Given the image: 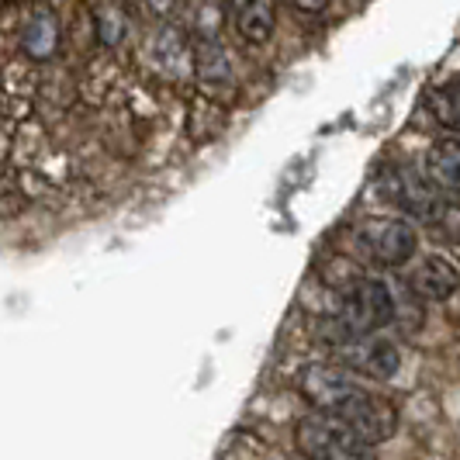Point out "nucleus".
I'll return each instance as SVG.
<instances>
[{"label":"nucleus","instance_id":"nucleus-1","mask_svg":"<svg viewBox=\"0 0 460 460\" xmlns=\"http://www.w3.org/2000/svg\"><path fill=\"white\" fill-rule=\"evenodd\" d=\"M394 319V298L385 280L377 277H353L340 295V312H336V325L343 332V340L353 336H370L377 329Z\"/></svg>","mask_w":460,"mask_h":460},{"label":"nucleus","instance_id":"nucleus-5","mask_svg":"<svg viewBox=\"0 0 460 460\" xmlns=\"http://www.w3.org/2000/svg\"><path fill=\"white\" fill-rule=\"evenodd\" d=\"M381 194L415 222H426L433 215V208L443 201L433 181L422 177L412 166H388L385 177H381Z\"/></svg>","mask_w":460,"mask_h":460},{"label":"nucleus","instance_id":"nucleus-8","mask_svg":"<svg viewBox=\"0 0 460 460\" xmlns=\"http://www.w3.org/2000/svg\"><path fill=\"white\" fill-rule=\"evenodd\" d=\"M460 288L457 267L443 256H426L415 263V270L409 274V291L426 301H447L454 298Z\"/></svg>","mask_w":460,"mask_h":460},{"label":"nucleus","instance_id":"nucleus-15","mask_svg":"<svg viewBox=\"0 0 460 460\" xmlns=\"http://www.w3.org/2000/svg\"><path fill=\"white\" fill-rule=\"evenodd\" d=\"M93 22H97V39H101V46L115 49L121 39H125V28H128V22H125V14H121V7L118 4H101L97 11H93Z\"/></svg>","mask_w":460,"mask_h":460},{"label":"nucleus","instance_id":"nucleus-16","mask_svg":"<svg viewBox=\"0 0 460 460\" xmlns=\"http://www.w3.org/2000/svg\"><path fill=\"white\" fill-rule=\"evenodd\" d=\"M298 11H305V14H319V11H325L329 7V0H291Z\"/></svg>","mask_w":460,"mask_h":460},{"label":"nucleus","instance_id":"nucleus-13","mask_svg":"<svg viewBox=\"0 0 460 460\" xmlns=\"http://www.w3.org/2000/svg\"><path fill=\"white\" fill-rule=\"evenodd\" d=\"M429 111L443 128L460 132V73L429 91Z\"/></svg>","mask_w":460,"mask_h":460},{"label":"nucleus","instance_id":"nucleus-2","mask_svg":"<svg viewBox=\"0 0 460 460\" xmlns=\"http://www.w3.org/2000/svg\"><path fill=\"white\" fill-rule=\"evenodd\" d=\"M298 450L305 460H377L374 447L329 415H308L298 422Z\"/></svg>","mask_w":460,"mask_h":460},{"label":"nucleus","instance_id":"nucleus-4","mask_svg":"<svg viewBox=\"0 0 460 460\" xmlns=\"http://www.w3.org/2000/svg\"><path fill=\"white\" fill-rule=\"evenodd\" d=\"M357 243L370 263L377 267H405L415 256L419 235H415L412 222L405 218H364L357 226Z\"/></svg>","mask_w":460,"mask_h":460},{"label":"nucleus","instance_id":"nucleus-7","mask_svg":"<svg viewBox=\"0 0 460 460\" xmlns=\"http://www.w3.org/2000/svg\"><path fill=\"white\" fill-rule=\"evenodd\" d=\"M298 388L315 412L329 415L346 394L357 388V381L346 370L332 367V364H305L298 374Z\"/></svg>","mask_w":460,"mask_h":460},{"label":"nucleus","instance_id":"nucleus-6","mask_svg":"<svg viewBox=\"0 0 460 460\" xmlns=\"http://www.w3.org/2000/svg\"><path fill=\"white\" fill-rule=\"evenodd\" d=\"M340 357H343L346 370L367 374V377H377V381H388V377H394L398 367H402L398 346L388 343V340H377L374 332H370V336L343 340V343H340Z\"/></svg>","mask_w":460,"mask_h":460},{"label":"nucleus","instance_id":"nucleus-10","mask_svg":"<svg viewBox=\"0 0 460 460\" xmlns=\"http://www.w3.org/2000/svg\"><path fill=\"white\" fill-rule=\"evenodd\" d=\"M194 73H198V84L215 91V87H229L232 84V66L229 56H226V46L218 35H208V39H198V49H194Z\"/></svg>","mask_w":460,"mask_h":460},{"label":"nucleus","instance_id":"nucleus-12","mask_svg":"<svg viewBox=\"0 0 460 460\" xmlns=\"http://www.w3.org/2000/svg\"><path fill=\"white\" fill-rule=\"evenodd\" d=\"M274 24H277L274 0H243L235 28H239V39L246 46H267L274 39Z\"/></svg>","mask_w":460,"mask_h":460},{"label":"nucleus","instance_id":"nucleus-14","mask_svg":"<svg viewBox=\"0 0 460 460\" xmlns=\"http://www.w3.org/2000/svg\"><path fill=\"white\" fill-rule=\"evenodd\" d=\"M422 226H429V232L437 235L439 243H447V246H460V205L457 201H447V198H443Z\"/></svg>","mask_w":460,"mask_h":460},{"label":"nucleus","instance_id":"nucleus-9","mask_svg":"<svg viewBox=\"0 0 460 460\" xmlns=\"http://www.w3.org/2000/svg\"><path fill=\"white\" fill-rule=\"evenodd\" d=\"M22 49L24 56H31L35 63H46V59L56 56V49H59V18H56L52 7H35L28 14L22 31Z\"/></svg>","mask_w":460,"mask_h":460},{"label":"nucleus","instance_id":"nucleus-3","mask_svg":"<svg viewBox=\"0 0 460 460\" xmlns=\"http://www.w3.org/2000/svg\"><path fill=\"white\" fill-rule=\"evenodd\" d=\"M329 419L343 422L349 433H357L360 439H367L370 447L392 439L394 429H398V409H394L388 398L367 392V388H360V385H357V388H353V392L346 394L343 402L329 412Z\"/></svg>","mask_w":460,"mask_h":460},{"label":"nucleus","instance_id":"nucleus-11","mask_svg":"<svg viewBox=\"0 0 460 460\" xmlns=\"http://www.w3.org/2000/svg\"><path fill=\"white\" fill-rule=\"evenodd\" d=\"M426 177L433 181L437 190L460 194V142L443 138V142L429 146V153H426Z\"/></svg>","mask_w":460,"mask_h":460}]
</instances>
